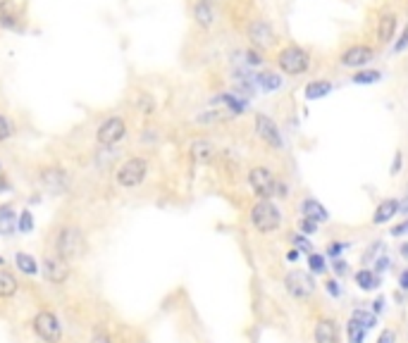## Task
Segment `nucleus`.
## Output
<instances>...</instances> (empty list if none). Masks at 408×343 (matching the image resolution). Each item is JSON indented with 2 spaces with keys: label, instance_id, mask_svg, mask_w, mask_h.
I'll return each instance as SVG.
<instances>
[{
  "label": "nucleus",
  "instance_id": "f257e3e1",
  "mask_svg": "<svg viewBox=\"0 0 408 343\" xmlns=\"http://www.w3.org/2000/svg\"><path fill=\"white\" fill-rule=\"evenodd\" d=\"M86 234L79 224H63L55 232V239H53V248L50 251L60 255L63 260L72 262L77 258H82L86 253Z\"/></svg>",
  "mask_w": 408,
  "mask_h": 343
},
{
  "label": "nucleus",
  "instance_id": "f03ea898",
  "mask_svg": "<svg viewBox=\"0 0 408 343\" xmlns=\"http://www.w3.org/2000/svg\"><path fill=\"white\" fill-rule=\"evenodd\" d=\"M251 229L260 236H270L282 229V210L275 200H256L249 210Z\"/></svg>",
  "mask_w": 408,
  "mask_h": 343
},
{
  "label": "nucleus",
  "instance_id": "7ed1b4c3",
  "mask_svg": "<svg viewBox=\"0 0 408 343\" xmlns=\"http://www.w3.org/2000/svg\"><path fill=\"white\" fill-rule=\"evenodd\" d=\"M151 172V160L146 156H129L122 165L115 170V181L119 188L124 191H131V188H139L146 181Z\"/></svg>",
  "mask_w": 408,
  "mask_h": 343
},
{
  "label": "nucleus",
  "instance_id": "20e7f679",
  "mask_svg": "<svg viewBox=\"0 0 408 343\" xmlns=\"http://www.w3.org/2000/svg\"><path fill=\"white\" fill-rule=\"evenodd\" d=\"M277 70L286 77H301L311 70V53L299 43H286L277 50Z\"/></svg>",
  "mask_w": 408,
  "mask_h": 343
},
{
  "label": "nucleus",
  "instance_id": "39448f33",
  "mask_svg": "<svg viewBox=\"0 0 408 343\" xmlns=\"http://www.w3.org/2000/svg\"><path fill=\"white\" fill-rule=\"evenodd\" d=\"M38 186L48 191L50 196H65L72 188V174L60 165H43L36 174Z\"/></svg>",
  "mask_w": 408,
  "mask_h": 343
},
{
  "label": "nucleus",
  "instance_id": "423d86ee",
  "mask_svg": "<svg viewBox=\"0 0 408 343\" xmlns=\"http://www.w3.org/2000/svg\"><path fill=\"white\" fill-rule=\"evenodd\" d=\"M284 291L294 300H311L318 291V281L311 272L306 270H289L284 274Z\"/></svg>",
  "mask_w": 408,
  "mask_h": 343
},
{
  "label": "nucleus",
  "instance_id": "0eeeda50",
  "mask_svg": "<svg viewBox=\"0 0 408 343\" xmlns=\"http://www.w3.org/2000/svg\"><path fill=\"white\" fill-rule=\"evenodd\" d=\"M246 179H249V186L253 191V196L258 200H272L275 198V188H277V177L275 172L270 170L267 165H253L249 174H246Z\"/></svg>",
  "mask_w": 408,
  "mask_h": 343
},
{
  "label": "nucleus",
  "instance_id": "6e6552de",
  "mask_svg": "<svg viewBox=\"0 0 408 343\" xmlns=\"http://www.w3.org/2000/svg\"><path fill=\"white\" fill-rule=\"evenodd\" d=\"M31 329H33V336L43 343H60L63 341V325H60V317L53 310H41V312L33 315Z\"/></svg>",
  "mask_w": 408,
  "mask_h": 343
},
{
  "label": "nucleus",
  "instance_id": "1a4fd4ad",
  "mask_svg": "<svg viewBox=\"0 0 408 343\" xmlns=\"http://www.w3.org/2000/svg\"><path fill=\"white\" fill-rule=\"evenodd\" d=\"M127 136V122L119 114H108L96 129V146L100 148H115L122 143Z\"/></svg>",
  "mask_w": 408,
  "mask_h": 343
},
{
  "label": "nucleus",
  "instance_id": "9d476101",
  "mask_svg": "<svg viewBox=\"0 0 408 343\" xmlns=\"http://www.w3.org/2000/svg\"><path fill=\"white\" fill-rule=\"evenodd\" d=\"M253 129H256V136L263 141L265 146L275 148V151H282V148H284L282 129H279L275 119L267 117L265 112H256V114H253Z\"/></svg>",
  "mask_w": 408,
  "mask_h": 343
},
{
  "label": "nucleus",
  "instance_id": "9b49d317",
  "mask_svg": "<svg viewBox=\"0 0 408 343\" xmlns=\"http://www.w3.org/2000/svg\"><path fill=\"white\" fill-rule=\"evenodd\" d=\"M246 38H249L251 48H256L260 53L275 48V43H277V33L265 19H253V22L246 26Z\"/></svg>",
  "mask_w": 408,
  "mask_h": 343
},
{
  "label": "nucleus",
  "instance_id": "f8f14e48",
  "mask_svg": "<svg viewBox=\"0 0 408 343\" xmlns=\"http://www.w3.org/2000/svg\"><path fill=\"white\" fill-rule=\"evenodd\" d=\"M70 262L63 260L60 255L55 253H45L43 255V262H41V274H43V279L48 281V284L53 286H63L67 279H70Z\"/></svg>",
  "mask_w": 408,
  "mask_h": 343
},
{
  "label": "nucleus",
  "instance_id": "ddd939ff",
  "mask_svg": "<svg viewBox=\"0 0 408 343\" xmlns=\"http://www.w3.org/2000/svg\"><path fill=\"white\" fill-rule=\"evenodd\" d=\"M375 60V48L372 45H365V43H353L349 45L346 50H342V55H339V65L346 67V70H363Z\"/></svg>",
  "mask_w": 408,
  "mask_h": 343
},
{
  "label": "nucleus",
  "instance_id": "4468645a",
  "mask_svg": "<svg viewBox=\"0 0 408 343\" xmlns=\"http://www.w3.org/2000/svg\"><path fill=\"white\" fill-rule=\"evenodd\" d=\"M0 29L5 31L24 29V15L19 10L17 0H0Z\"/></svg>",
  "mask_w": 408,
  "mask_h": 343
},
{
  "label": "nucleus",
  "instance_id": "2eb2a0df",
  "mask_svg": "<svg viewBox=\"0 0 408 343\" xmlns=\"http://www.w3.org/2000/svg\"><path fill=\"white\" fill-rule=\"evenodd\" d=\"M313 343H342V332H339L337 320L318 317L313 327Z\"/></svg>",
  "mask_w": 408,
  "mask_h": 343
},
{
  "label": "nucleus",
  "instance_id": "dca6fc26",
  "mask_svg": "<svg viewBox=\"0 0 408 343\" xmlns=\"http://www.w3.org/2000/svg\"><path fill=\"white\" fill-rule=\"evenodd\" d=\"M189 156L196 165H210L218 156V148L210 138H196L189 146Z\"/></svg>",
  "mask_w": 408,
  "mask_h": 343
},
{
  "label": "nucleus",
  "instance_id": "f3484780",
  "mask_svg": "<svg viewBox=\"0 0 408 343\" xmlns=\"http://www.w3.org/2000/svg\"><path fill=\"white\" fill-rule=\"evenodd\" d=\"M299 214L301 217H311V219H316L318 224H325V222H330V210L320 203L318 198H313V196H306L304 200L299 203Z\"/></svg>",
  "mask_w": 408,
  "mask_h": 343
},
{
  "label": "nucleus",
  "instance_id": "a211bd4d",
  "mask_svg": "<svg viewBox=\"0 0 408 343\" xmlns=\"http://www.w3.org/2000/svg\"><path fill=\"white\" fill-rule=\"evenodd\" d=\"M399 210H401V200H399V198H385V200H380L377 207L372 210V224H375V227L390 224V222L399 214Z\"/></svg>",
  "mask_w": 408,
  "mask_h": 343
},
{
  "label": "nucleus",
  "instance_id": "6ab92c4d",
  "mask_svg": "<svg viewBox=\"0 0 408 343\" xmlns=\"http://www.w3.org/2000/svg\"><path fill=\"white\" fill-rule=\"evenodd\" d=\"M397 29H399V17L394 12H382L377 19V43L387 45L397 38Z\"/></svg>",
  "mask_w": 408,
  "mask_h": 343
},
{
  "label": "nucleus",
  "instance_id": "aec40b11",
  "mask_svg": "<svg viewBox=\"0 0 408 343\" xmlns=\"http://www.w3.org/2000/svg\"><path fill=\"white\" fill-rule=\"evenodd\" d=\"M193 22L203 31L213 29V24H215V8H213L210 0H196L193 3Z\"/></svg>",
  "mask_w": 408,
  "mask_h": 343
},
{
  "label": "nucleus",
  "instance_id": "412c9836",
  "mask_svg": "<svg viewBox=\"0 0 408 343\" xmlns=\"http://www.w3.org/2000/svg\"><path fill=\"white\" fill-rule=\"evenodd\" d=\"M353 284L363 293H372L382 286V277L377 272H372V267H360V270L353 272Z\"/></svg>",
  "mask_w": 408,
  "mask_h": 343
},
{
  "label": "nucleus",
  "instance_id": "4be33fe9",
  "mask_svg": "<svg viewBox=\"0 0 408 343\" xmlns=\"http://www.w3.org/2000/svg\"><path fill=\"white\" fill-rule=\"evenodd\" d=\"M253 82L263 93H272V91H279L284 84V77L279 72H272V70H263L258 72L256 77H253Z\"/></svg>",
  "mask_w": 408,
  "mask_h": 343
},
{
  "label": "nucleus",
  "instance_id": "5701e85b",
  "mask_svg": "<svg viewBox=\"0 0 408 343\" xmlns=\"http://www.w3.org/2000/svg\"><path fill=\"white\" fill-rule=\"evenodd\" d=\"M334 91V84L332 82H327V79H316V82H308L306 84V89H304V96L306 100H323L327 98L330 93Z\"/></svg>",
  "mask_w": 408,
  "mask_h": 343
},
{
  "label": "nucleus",
  "instance_id": "b1692460",
  "mask_svg": "<svg viewBox=\"0 0 408 343\" xmlns=\"http://www.w3.org/2000/svg\"><path fill=\"white\" fill-rule=\"evenodd\" d=\"M17 291H19V279L10 270L0 267V300L15 298Z\"/></svg>",
  "mask_w": 408,
  "mask_h": 343
},
{
  "label": "nucleus",
  "instance_id": "393cba45",
  "mask_svg": "<svg viewBox=\"0 0 408 343\" xmlns=\"http://www.w3.org/2000/svg\"><path fill=\"white\" fill-rule=\"evenodd\" d=\"M17 232V214L10 203L0 205V236H12Z\"/></svg>",
  "mask_w": 408,
  "mask_h": 343
},
{
  "label": "nucleus",
  "instance_id": "a878e982",
  "mask_svg": "<svg viewBox=\"0 0 408 343\" xmlns=\"http://www.w3.org/2000/svg\"><path fill=\"white\" fill-rule=\"evenodd\" d=\"M385 74L380 70H372V67H363V70H356L351 74V84L356 86H372V84H380L382 82Z\"/></svg>",
  "mask_w": 408,
  "mask_h": 343
},
{
  "label": "nucleus",
  "instance_id": "bb28decb",
  "mask_svg": "<svg viewBox=\"0 0 408 343\" xmlns=\"http://www.w3.org/2000/svg\"><path fill=\"white\" fill-rule=\"evenodd\" d=\"M218 103L225 105V110L232 114V117H237V114H242L246 110V100H242L237 96V93H220L218 96Z\"/></svg>",
  "mask_w": 408,
  "mask_h": 343
},
{
  "label": "nucleus",
  "instance_id": "cd10ccee",
  "mask_svg": "<svg viewBox=\"0 0 408 343\" xmlns=\"http://www.w3.org/2000/svg\"><path fill=\"white\" fill-rule=\"evenodd\" d=\"M15 265L19 267V272L26 274V277H36L38 270H41V267H38V260L29 253H17L15 255Z\"/></svg>",
  "mask_w": 408,
  "mask_h": 343
},
{
  "label": "nucleus",
  "instance_id": "c85d7f7f",
  "mask_svg": "<svg viewBox=\"0 0 408 343\" xmlns=\"http://www.w3.org/2000/svg\"><path fill=\"white\" fill-rule=\"evenodd\" d=\"M351 320L358 322V325L367 329V332H372V329L377 327V315L372 310H365V307H356V310L351 312Z\"/></svg>",
  "mask_w": 408,
  "mask_h": 343
},
{
  "label": "nucleus",
  "instance_id": "c756f323",
  "mask_svg": "<svg viewBox=\"0 0 408 343\" xmlns=\"http://www.w3.org/2000/svg\"><path fill=\"white\" fill-rule=\"evenodd\" d=\"M365 339H367V329H363L358 322H353L349 317V322H346V341L349 343H365Z\"/></svg>",
  "mask_w": 408,
  "mask_h": 343
},
{
  "label": "nucleus",
  "instance_id": "7c9ffc66",
  "mask_svg": "<svg viewBox=\"0 0 408 343\" xmlns=\"http://www.w3.org/2000/svg\"><path fill=\"white\" fill-rule=\"evenodd\" d=\"M308 272L313 274V277H320V274L327 272V258L325 253H316L313 251L308 255Z\"/></svg>",
  "mask_w": 408,
  "mask_h": 343
},
{
  "label": "nucleus",
  "instance_id": "2f4dec72",
  "mask_svg": "<svg viewBox=\"0 0 408 343\" xmlns=\"http://www.w3.org/2000/svg\"><path fill=\"white\" fill-rule=\"evenodd\" d=\"M351 244L349 241H330V244L325 246V258H330V260H337V258H342V255L349 251Z\"/></svg>",
  "mask_w": 408,
  "mask_h": 343
},
{
  "label": "nucleus",
  "instance_id": "473e14b6",
  "mask_svg": "<svg viewBox=\"0 0 408 343\" xmlns=\"http://www.w3.org/2000/svg\"><path fill=\"white\" fill-rule=\"evenodd\" d=\"M136 110L141 112L144 117H153V112H156V98H153L151 93L136 96Z\"/></svg>",
  "mask_w": 408,
  "mask_h": 343
},
{
  "label": "nucleus",
  "instance_id": "72a5a7b5",
  "mask_svg": "<svg viewBox=\"0 0 408 343\" xmlns=\"http://www.w3.org/2000/svg\"><path fill=\"white\" fill-rule=\"evenodd\" d=\"M291 248H296L299 253H306V255H311L313 253V244H311V239L308 236H304V234H291Z\"/></svg>",
  "mask_w": 408,
  "mask_h": 343
},
{
  "label": "nucleus",
  "instance_id": "f704fd0d",
  "mask_svg": "<svg viewBox=\"0 0 408 343\" xmlns=\"http://www.w3.org/2000/svg\"><path fill=\"white\" fill-rule=\"evenodd\" d=\"M15 136V126H12L10 117L5 112H0V143H5V141H10Z\"/></svg>",
  "mask_w": 408,
  "mask_h": 343
},
{
  "label": "nucleus",
  "instance_id": "c9c22d12",
  "mask_svg": "<svg viewBox=\"0 0 408 343\" xmlns=\"http://www.w3.org/2000/svg\"><path fill=\"white\" fill-rule=\"evenodd\" d=\"M17 232H22V234H31L33 232V214H31V210H22V212H19Z\"/></svg>",
  "mask_w": 408,
  "mask_h": 343
},
{
  "label": "nucleus",
  "instance_id": "e433bc0d",
  "mask_svg": "<svg viewBox=\"0 0 408 343\" xmlns=\"http://www.w3.org/2000/svg\"><path fill=\"white\" fill-rule=\"evenodd\" d=\"M320 232V224L316 219H311V217H301L299 219V234H304V236H313V234H318Z\"/></svg>",
  "mask_w": 408,
  "mask_h": 343
},
{
  "label": "nucleus",
  "instance_id": "4c0bfd02",
  "mask_svg": "<svg viewBox=\"0 0 408 343\" xmlns=\"http://www.w3.org/2000/svg\"><path fill=\"white\" fill-rule=\"evenodd\" d=\"M382 241H375V244H370L367 246V251H365V255H363V265L367 267V262H375V258H380V253H382Z\"/></svg>",
  "mask_w": 408,
  "mask_h": 343
},
{
  "label": "nucleus",
  "instance_id": "58836bf2",
  "mask_svg": "<svg viewBox=\"0 0 408 343\" xmlns=\"http://www.w3.org/2000/svg\"><path fill=\"white\" fill-rule=\"evenodd\" d=\"M325 291L332 295V298H342V281H339L337 277H330L325 281Z\"/></svg>",
  "mask_w": 408,
  "mask_h": 343
},
{
  "label": "nucleus",
  "instance_id": "ea45409f",
  "mask_svg": "<svg viewBox=\"0 0 408 343\" xmlns=\"http://www.w3.org/2000/svg\"><path fill=\"white\" fill-rule=\"evenodd\" d=\"M390 267H392V258L387 253H382L380 258H375V262H372V272H377V274H385Z\"/></svg>",
  "mask_w": 408,
  "mask_h": 343
},
{
  "label": "nucleus",
  "instance_id": "a19ab883",
  "mask_svg": "<svg viewBox=\"0 0 408 343\" xmlns=\"http://www.w3.org/2000/svg\"><path fill=\"white\" fill-rule=\"evenodd\" d=\"M332 270H334V277H344L346 272H349V262H346L344 258H337V260H332Z\"/></svg>",
  "mask_w": 408,
  "mask_h": 343
},
{
  "label": "nucleus",
  "instance_id": "79ce46f5",
  "mask_svg": "<svg viewBox=\"0 0 408 343\" xmlns=\"http://www.w3.org/2000/svg\"><path fill=\"white\" fill-rule=\"evenodd\" d=\"M375 343H397V329H392V327L382 329Z\"/></svg>",
  "mask_w": 408,
  "mask_h": 343
},
{
  "label": "nucleus",
  "instance_id": "37998d69",
  "mask_svg": "<svg viewBox=\"0 0 408 343\" xmlns=\"http://www.w3.org/2000/svg\"><path fill=\"white\" fill-rule=\"evenodd\" d=\"M246 62H249L251 67H260V65H263V55H260V50H256V48L246 50Z\"/></svg>",
  "mask_w": 408,
  "mask_h": 343
},
{
  "label": "nucleus",
  "instance_id": "c03bdc74",
  "mask_svg": "<svg viewBox=\"0 0 408 343\" xmlns=\"http://www.w3.org/2000/svg\"><path fill=\"white\" fill-rule=\"evenodd\" d=\"M390 234L394 239H401V236H406L408 234V217L404 219V222H399V224H394L392 229H390Z\"/></svg>",
  "mask_w": 408,
  "mask_h": 343
},
{
  "label": "nucleus",
  "instance_id": "a18cd8bd",
  "mask_svg": "<svg viewBox=\"0 0 408 343\" xmlns=\"http://www.w3.org/2000/svg\"><path fill=\"white\" fill-rule=\"evenodd\" d=\"M408 48V26H406V31L401 33V38L397 43H394V53H404Z\"/></svg>",
  "mask_w": 408,
  "mask_h": 343
},
{
  "label": "nucleus",
  "instance_id": "49530a36",
  "mask_svg": "<svg viewBox=\"0 0 408 343\" xmlns=\"http://www.w3.org/2000/svg\"><path fill=\"white\" fill-rule=\"evenodd\" d=\"M399 288H401V291H404V293H408V267H404V270H401L399 272Z\"/></svg>",
  "mask_w": 408,
  "mask_h": 343
},
{
  "label": "nucleus",
  "instance_id": "de8ad7c7",
  "mask_svg": "<svg viewBox=\"0 0 408 343\" xmlns=\"http://www.w3.org/2000/svg\"><path fill=\"white\" fill-rule=\"evenodd\" d=\"M385 298H382V295H377V298L375 300H372V312H375L377 315V317H380V315H382L385 312Z\"/></svg>",
  "mask_w": 408,
  "mask_h": 343
},
{
  "label": "nucleus",
  "instance_id": "09e8293b",
  "mask_svg": "<svg viewBox=\"0 0 408 343\" xmlns=\"http://www.w3.org/2000/svg\"><path fill=\"white\" fill-rule=\"evenodd\" d=\"M89 343H112V339H110V336L105 334V332H96V334L91 336Z\"/></svg>",
  "mask_w": 408,
  "mask_h": 343
},
{
  "label": "nucleus",
  "instance_id": "8fccbe9b",
  "mask_svg": "<svg viewBox=\"0 0 408 343\" xmlns=\"http://www.w3.org/2000/svg\"><path fill=\"white\" fill-rule=\"evenodd\" d=\"M401 163H404V156H401V151H397V156H394V165H392V174L401 172Z\"/></svg>",
  "mask_w": 408,
  "mask_h": 343
},
{
  "label": "nucleus",
  "instance_id": "3c124183",
  "mask_svg": "<svg viewBox=\"0 0 408 343\" xmlns=\"http://www.w3.org/2000/svg\"><path fill=\"white\" fill-rule=\"evenodd\" d=\"M8 191H12V186L8 177H5V172H0V193H8Z\"/></svg>",
  "mask_w": 408,
  "mask_h": 343
},
{
  "label": "nucleus",
  "instance_id": "603ef678",
  "mask_svg": "<svg viewBox=\"0 0 408 343\" xmlns=\"http://www.w3.org/2000/svg\"><path fill=\"white\" fill-rule=\"evenodd\" d=\"M301 255H304V253H299L296 248H289V251H286V262H299Z\"/></svg>",
  "mask_w": 408,
  "mask_h": 343
},
{
  "label": "nucleus",
  "instance_id": "864d4df0",
  "mask_svg": "<svg viewBox=\"0 0 408 343\" xmlns=\"http://www.w3.org/2000/svg\"><path fill=\"white\" fill-rule=\"evenodd\" d=\"M399 255H401V260L408 265V241H401L399 244Z\"/></svg>",
  "mask_w": 408,
  "mask_h": 343
},
{
  "label": "nucleus",
  "instance_id": "5fc2aeb1",
  "mask_svg": "<svg viewBox=\"0 0 408 343\" xmlns=\"http://www.w3.org/2000/svg\"><path fill=\"white\" fill-rule=\"evenodd\" d=\"M0 267H5V260L3 258H0Z\"/></svg>",
  "mask_w": 408,
  "mask_h": 343
},
{
  "label": "nucleus",
  "instance_id": "6e6d98bb",
  "mask_svg": "<svg viewBox=\"0 0 408 343\" xmlns=\"http://www.w3.org/2000/svg\"><path fill=\"white\" fill-rule=\"evenodd\" d=\"M0 172H3V163H0Z\"/></svg>",
  "mask_w": 408,
  "mask_h": 343
}]
</instances>
